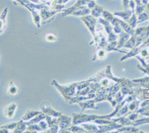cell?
<instances>
[{"instance_id": "cell-1", "label": "cell", "mask_w": 149, "mask_h": 133, "mask_svg": "<svg viewBox=\"0 0 149 133\" xmlns=\"http://www.w3.org/2000/svg\"><path fill=\"white\" fill-rule=\"evenodd\" d=\"M81 19L85 22L86 26L89 28L90 31L93 34V36H95V22H96V19L95 17H93V15H89V16H83L81 17Z\"/></svg>"}, {"instance_id": "cell-2", "label": "cell", "mask_w": 149, "mask_h": 133, "mask_svg": "<svg viewBox=\"0 0 149 133\" xmlns=\"http://www.w3.org/2000/svg\"><path fill=\"white\" fill-rule=\"evenodd\" d=\"M99 22H100L102 25H104L105 29L107 30V33L109 34V36H110V37H109L108 41H110V42H111V41H116V34L113 32V29L112 26L110 25V22H109V21H107V20L102 19V18H101V19L99 20Z\"/></svg>"}, {"instance_id": "cell-3", "label": "cell", "mask_w": 149, "mask_h": 133, "mask_svg": "<svg viewBox=\"0 0 149 133\" xmlns=\"http://www.w3.org/2000/svg\"><path fill=\"white\" fill-rule=\"evenodd\" d=\"M17 108V106L16 103H14V102L10 103L8 106H6L5 109H4V115L7 118H9V119L14 118Z\"/></svg>"}, {"instance_id": "cell-4", "label": "cell", "mask_w": 149, "mask_h": 133, "mask_svg": "<svg viewBox=\"0 0 149 133\" xmlns=\"http://www.w3.org/2000/svg\"><path fill=\"white\" fill-rule=\"evenodd\" d=\"M90 8H89L88 7H86V6H80V7L74 9L72 12L71 13L72 15L74 16H85L87 15L88 14L90 13Z\"/></svg>"}, {"instance_id": "cell-5", "label": "cell", "mask_w": 149, "mask_h": 133, "mask_svg": "<svg viewBox=\"0 0 149 133\" xmlns=\"http://www.w3.org/2000/svg\"><path fill=\"white\" fill-rule=\"evenodd\" d=\"M58 121L61 130H66L67 127H69L71 125L72 119L70 118H68V117L61 115L60 118L58 120Z\"/></svg>"}, {"instance_id": "cell-6", "label": "cell", "mask_w": 149, "mask_h": 133, "mask_svg": "<svg viewBox=\"0 0 149 133\" xmlns=\"http://www.w3.org/2000/svg\"><path fill=\"white\" fill-rule=\"evenodd\" d=\"M40 111H28L26 114H24V116L22 117V119L23 121H29L31 119H33L34 117L37 116L38 114H40Z\"/></svg>"}, {"instance_id": "cell-7", "label": "cell", "mask_w": 149, "mask_h": 133, "mask_svg": "<svg viewBox=\"0 0 149 133\" xmlns=\"http://www.w3.org/2000/svg\"><path fill=\"white\" fill-rule=\"evenodd\" d=\"M47 8H42L41 9V17H42L43 20H46L49 18V17H54V14L56 13H58L59 10H52V11H49V10H46Z\"/></svg>"}, {"instance_id": "cell-8", "label": "cell", "mask_w": 149, "mask_h": 133, "mask_svg": "<svg viewBox=\"0 0 149 133\" xmlns=\"http://www.w3.org/2000/svg\"><path fill=\"white\" fill-rule=\"evenodd\" d=\"M8 13V8H5L2 14L0 15V34L3 32L5 28V18Z\"/></svg>"}, {"instance_id": "cell-9", "label": "cell", "mask_w": 149, "mask_h": 133, "mask_svg": "<svg viewBox=\"0 0 149 133\" xmlns=\"http://www.w3.org/2000/svg\"><path fill=\"white\" fill-rule=\"evenodd\" d=\"M133 13H134V10H133V11H131V10H125V11L116 12V13H114L113 15L121 17L122 18H123L125 20H128L130 19V17L132 16Z\"/></svg>"}, {"instance_id": "cell-10", "label": "cell", "mask_w": 149, "mask_h": 133, "mask_svg": "<svg viewBox=\"0 0 149 133\" xmlns=\"http://www.w3.org/2000/svg\"><path fill=\"white\" fill-rule=\"evenodd\" d=\"M121 38H120V41H119V42H117V48L118 49H119V48H121L122 46H124V44H125V43H126L127 42V40L129 38V35H130V34H128V33L127 32H121Z\"/></svg>"}, {"instance_id": "cell-11", "label": "cell", "mask_w": 149, "mask_h": 133, "mask_svg": "<svg viewBox=\"0 0 149 133\" xmlns=\"http://www.w3.org/2000/svg\"><path fill=\"white\" fill-rule=\"evenodd\" d=\"M104 10V8L96 5L93 8H92V15L95 17H99L101 16H102V13H103Z\"/></svg>"}, {"instance_id": "cell-12", "label": "cell", "mask_w": 149, "mask_h": 133, "mask_svg": "<svg viewBox=\"0 0 149 133\" xmlns=\"http://www.w3.org/2000/svg\"><path fill=\"white\" fill-rule=\"evenodd\" d=\"M42 111L46 114H50L52 116L54 117H59L61 115H62V113L61 112H58V111H55L54 110H53L51 107H42Z\"/></svg>"}, {"instance_id": "cell-13", "label": "cell", "mask_w": 149, "mask_h": 133, "mask_svg": "<svg viewBox=\"0 0 149 133\" xmlns=\"http://www.w3.org/2000/svg\"><path fill=\"white\" fill-rule=\"evenodd\" d=\"M117 45V42L116 41H111L110 42V43H109L108 45H107V46H106V48H105V50H107V52H110V51H114V50H116V51H119V52H121L122 53H126L125 52H123V51H121V50H119V49L117 47H115ZM127 54V53H126Z\"/></svg>"}, {"instance_id": "cell-14", "label": "cell", "mask_w": 149, "mask_h": 133, "mask_svg": "<svg viewBox=\"0 0 149 133\" xmlns=\"http://www.w3.org/2000/svg\"><path fill=\"white\" fill-rule=\"evenodd\" d=\"M106 56H107V52H106V51H105L104 50H103V49H102V50L98 49V52L95 53V57L93 58V61H95L96 58L99 60H103L106 58Z\"/></svg>"}, {"instance_id": "cell-15", "label": "cell", "mask_w": 149, "mask_h": 133, "mask_svg": "<svg viewBox=\"0 0 149 133\" xmlns=\"http://www.w3.org/2000/svg\"><path fill=\"white\" fill-rule=\"evenodd\" d=\"M18 93V88L13 82H10L8 87V94L10 95H16Z\"/></svg>"}, {"instance_id": "cell-16", "label": "cell", "mask_w": 149, "mask_h": 133, "mask_svg": "<svg viewBox=\"0 0 149 133\" xmlns=\"http://www.w3.org/2000/svg\"><path fill=\"white\" fill-rule=\"evenodd\" d=\"M116 132H141L134 127H123L119 129Z\"/></svg>"}, {"instance_id": "cell-17", "label": "cell", "mask_w": 149, "mask_h": 133, "mask_svg": "<svg viewBox=\"0 0 149 133\" xmlns=\"http://www.w3.org/2000/svg\"><path fill=\"white\" fill-rule=\"evenodd\" d=\"M66 130L71 131L72 132H87L85 129L81 128V127H79L78 126H72L70 128L66 129Z\"/></svg>"}, {"instance_id": "cell-18", "label": "cell", "mask_w": 149, "mask_h": 133, "mask_svg": "<svg viewBox=\"0 0 149 133\" xmlns=\"http://www.w3.org/2000/svg\"><path fill=\"white\" fill-rule=\"evenodd\" d=\"M127 22H128V24L131 26V27H135L136 25V15L134 13H133L132 16L130 17V19L127 20Z\"/></svg>"}, {"instance_id": "cell-19", "label": "cell", "mask_w": 149, "mask_h": 133, "mask_svg": "<svg viewBox=\"0 0 149 133\" xmlns=\"http://www.w3.org/2000/svg\"><path fill=\"white\" fill-rule=\"evenodd\" d=\"M46 39L49 42H54L56 40V38L55 36L53 35V34H47L46 36Z\"/></svg>"}, {"instance_id": "cell-20", "label": "cell", "mask_w": 149, "mask_h": 133, "mask_svg": "<svg viewBox=\"0 0 149 133\" xmlns=\"http://www.w3.org/2000/svg\"><path fill=\"white\" fill-rule=\"evenodd\" d=\"M129 2H130V0H123L124 8L125 9H127V7L129 6Z\"/></svg>"}]
</instances>
